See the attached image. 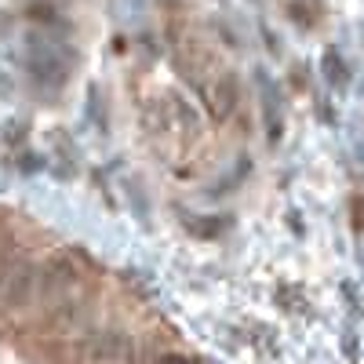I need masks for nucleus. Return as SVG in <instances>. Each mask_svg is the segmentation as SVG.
<instances>
[{
  "instance_id": "nucleus-2",
  "label": "nucleus",
  "mask_w": 364,
  "mask_h": 364,
  "mask_svg": "<svg viewBox=\"0 0 364 364\" xmlns=\"http://www.w3.org/2000/svg\"><path fill=\"white\" fill-rule=\"evenodd\" d=\"M37 288H41V262L18 255V262L8 269V277L0 281V310H22Z\"/></svg>"
},
{
  "instance_id": "nucleus-1",
  "label": "nucleus",
  "mask_w": 364,
  "mask_h": 364,
  "mask_svg": "<svg viewBox=\"0 0 364 364\" xmlns=\"http://www.w3.org/2000/svg\"><path fill=\"white\" fill-rule=\"evenodd\" d=\"M80 281V269L70 255H51L44 266H41V302L51 310H58L63 302H70V291L77 288Z\"/></svg>"
},
{
  "instance_id": "nucleus-7",
  "label": "nucleus",
  "mask_w": 364,
  "mask_h": 364,
  "mask_svg": "<svg viewBox=\"0 0 364 364\" xmlns=\"http://www.w3.org/2000/svg\"><path fill=\"white\" fill-rule=\"evenodd\" d=\"M29 18H37V22H58V15H55L51 4H33V8H29Z\"/></svg>"
},
{
  "instance_id": "nucleus-3",
  "label": "nucleus",
  "mask_w": 364,
  "mask_h": 364,
  "mask_svg": "<svg viewBox=\"0 0 364 364\" xmlns=\"http://www.w3.org/2000/svg\"><path fill=\"white\" fill-rule=\"evenodd\" d=\"M84 357L91 364H128L135 360V339L120 328H99L84 339Z\"/></svg>"
},
{
  "instance_id": "nucleus-4",
  "label": "nucleus",
  "mask_w": 364,
  "mask_h": 364,
  "mask_svg": "<svg viewBox=\"0 0 364 364\" xmlns=\"http://www.w3.org/2000/svg\"><path fill=\"white\" fill-rule=\"evenodd\" d=\"M26 63H29V73H33V80H41V84H51V87L66 84V77H70V66H66L63 51H58V48H51L44 37L29 44Z\"/></svg>"
},
{
  "instance_id": "nucleus-5",
  "label": "nucleus",
  "mask_w": 364,
  "mask_h": 364,
  "mask_svg": "<svg viewBox=\"0 0 364 364\" xmlns=\"http://www.w3.org/2000/svg\"><path fill=\"white\" fill-rule=\"evenodd\" d=\"M233 109H237V80L226 73V77H219L215 91H211V113H215L219 120H226Z\"/></svg>"
},
{
  "instance_id": "nucleus-8",
  "label": "nucleus",
  "mask_w": 364,
  "mask_h": 364,
  "mask_svg": "<svg viewBox=\"0 0 364 364\" xmlns=\"http://www.w3.org/2000/svg\"><path fill=\"white\" fill-rule=\"evenodd\" d=\"M161 364H197V360H190V357H178V353H168V357H161Z\"/></svg>"
},
{
  "instance_id": "nucleus-9",
  "label": "nucleus",
  "mask_w": 364,
  "mask_h": 364,
  "mask_svg": "<svg viewBox=\"0 0 364 364\" xmlns=\"http://www.w3.org/2000/svg\"><path fill=\"white\" fill-rule=\"evenodd\" d=\"M8 91H11V84H8V77H4V73H0V95H8Z\"/></svg>"
},
{
  "instance_id": "nucleus-6",
  "label": "nucleus",
  "mask_w": 364,
  "mask_h": 364,
  "mask_svg": "<svg viewBox=\"0 0 364 364\" xmlns=\"http://www.w3.org/2000/svg\"><path fill=\"white\" fill-rule=\"evenodd\" d=\"M324 77L336 84V87H343V84L350 80V70H346L343 55H339L336 48H328V51H324Z\"/></svg>"
}]
</instances>
